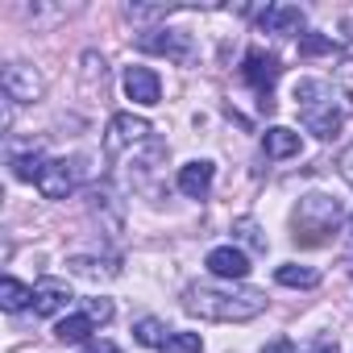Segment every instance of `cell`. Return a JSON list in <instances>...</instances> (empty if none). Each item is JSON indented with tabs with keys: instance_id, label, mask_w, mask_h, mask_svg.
Returning a JSON list of instances; mask_svg holds the SVG:
<instances>
[{
	"instance_id": "1",
	"label": "cell",
	"mask_w": 353,
	"mask_h": 353,
	"mask_svg": "<svg viewBox=\"0 0 353 353\" xmlns=\"http://www.w3.org/2000/svg\"><path fill=\"white\" fill-rule=\"evenodd\" d=\"M183 312L212 320V324H245L266 312V291L258 287H188L183 291Z\"/></svg>"
},
{
	"instance_id": "2",
	"label": "cell",
	"mask_w": 353,
	"mask_h": 353,
	"mask_svg": "<svg viewBox=\"0 0 353 353\" xmlns=\"http://www.w3.org/2000/svg\"><path fill=\"white\" fill-rule=\"evenodd\" d=\"M295 104H299V117H303V129L316 133L320 141L336 137L341 125H345V112L328 100V88L320 79H299L295 83Z\"/></svg>"
},
{
	"instance_id": "3",
	"label": "cell",
	"mask_w": 353,
	"mask_h": 353,
	"mask_svg": "<svg viewBox=\"0 0 353 353\" xmlns=\"http://www.w3.org/2000/svg\"><path fill=\"white\" fill-rule=\"evenodd\" d=\"M345 208L336 196H324V192H307L295 208V241L303 245H320L336 225H341Z\"/></svg>"
},
{
	"instance_id": "4",
	"label": "cell",
	"mask_w": 353,
	"mask_h": 353,
	"mask_svg": "<svg viewBox=\"0 0 353 353\" xmlns=\"http://www.w3.org/2000/svg\"><path fill=\"white\" fill-rule=\"evenodd\" d=\"M154 141V125L145 117H133V112H117L104 129V150L117 158V154H133L141 145Z\"/></svg>"
},
{
	"instance_id": "5",
	"label": "cell",
	"mask_w": 353,
	"mask_h": 353,
	"mask_svg": "<svg viewBox=\"0 0 353 353\" xmlns=\"http://www.w3.org/2000/svg\"><path fill=\"white\" fill-rule=\"evenodd\" d=\"M279 75H283V67H279V59L274 54H266L262 46H254V50H245V59H241V79L258 92V104L270 112L274 108V100H270V88L279 83Z\"/></svg>"
},
{
	"instance_id": "6",
	"label": "cell",
	"mask_w": 353,
	"mask_h": 353,
	"mask_svg": "<svg viewBox=\"0 0 353 353\" xmlns=\"http://www.w3.org/2000/svg\"><path fill=\"white\" fill-rule=\"evenodd\" d=\"M0 88H5V96L13 100V104H34V100H42V92H46V79H42V71L34 67V63H9L5 67V75H0Z\"/></svg>"
},
{
	"instance_id": "7",
	"label": "cell",
	"mask_w": 353,
	"mask_h": 353,
	"mask_svg": "<svg viewBox=\"0 0 353 353\" xmlns=\"http://www.w3.org/2000/svg\"><path fill=\"white\" fill-rule=\"evenodd\" d=\"M141 50H150V54H166V59H174V63H192V34H183V30H150V34H141Z\"/></svg>"
},
{
	"instance_id": "8",
	"label": "cell",
	"mask_w": 353,
	"mask_h": 353,
	"mask_svg": "<svg viewBox=\"0 0 353 353\" xmlns=\"http://www.w3.org/2000/svg\"><path fill=\"white\" fill-rule=\"evenodd\" d=\"M204 266H208L216 279H225V283H241V279L250 274V254L237 250V245H216V250H208Z\"/></svg>"
},
{
	"instance_id": "9",
	"label": "cell",
	"mask_w": 353,
	"mask_h": 353,
	"mask_svg": "<svg viewBox=\"0 0 353 353\" xmlns=\"http://www.w3.org/2000/svg\"><path fill=\"white\" fill-rule=\"evenodd\" d=\"M46 162H50V158H42V145H38V141H26V150H21L17 141L9 145V170H13V179H21V183H34V188H38Z\"/></svg>"
},
{
	"instance_id": "10",
	"label": "cell",
	"mask_w": 353,
	"mask_h": 353,
	"mask_svg": "<svg viewBox=\"0 0 353 353\" xmlns=\"http://www.w3.org/2000/svg\"><path fill=\"white\" fill-rule=\"evenodd\" d=\"M262 34H274V38H303V9L299 5H270L262 17H258Z\"/></svg>"
},
{
	"instance_id": "11",
	"label": "cell",
	"mask_w": 353,
	"mask_h": 353,
	"mask_svg": "<svg viewBox=\"0 0 353 353\" xmlns=\"http://www.w3.org/2000/svg\"><path fill=\"white\" fill-rule=\"evenodd\" d=\"M125 96H129L133 104H141V108H154V104L162 100V79H158V71H150V67H129V71H125Z\"/></svg>"
},
{
	"instance_id": "12",
	"label": "cell",
	"mask_w": 353,
	"mask_h": 353,
	"mask_svg": "<svg viewBox=\"0 0 353 353\" xmlns=\"http://www.w3.org/2000/svg\"><path fill=\"white\" fill-rule=\"evenodd\" d=\"M71 287H67V279H38L34 283V312L38 316H59V312H67L71 307Z\"/></svg>"
},
{
	"instance_id": "13",
	"label": "cell",
	"mask_w": 353,
	"mask_h": 353,
	"mask_svg": "<svg viewBox=\"0 0 353 353\" xmlns=\"http://www.w3.org/2000/svg\"><path fill=\"white\" fill-rule=\"evenodd\" d=\"M38 192L46 200H67L75 192V166L67 158H50L46 170H42V179H38Z\"/></svg>"
},
{
	"instance_id": "14",
	"label": "cell",
	"mask_w": 353,
	"mask_h": 353,
	"mask_svg": "<svg viewBox=\"0 0 353 353\" xmlns=\"http://www.w3.org/2000/svg\"><path fill=\"white\" fill-rule=\"evenodd\" d=\"M212 179H216V166L208 158H196V162H183L179 166V192L188 200H204L212 192Z\"/></svg>"
},
{
	"instance_id": "15",
	"label": "cell",
	"mask_w": 353,
	"mask_h": 353,
	"mask_svg": "<svg viewBox=\"0 0 353 353\" xmlns=\"http://www.w3.org/2000/svg\"><path fill=\"white\" fill-rule=\"evenodd\" d=\"M262 150H266V158L283 162V158H295V154L303 150V137H299L295 129H287V125H270L266 137H262Z\"/></svg>"
},
{
	"instance_id": "16",
	"label": "cell",
	"mask_w": 353,
	"mask_h": 353,
	"mask_svg": "<svg viewBox=\"0 0 353 353\" xmlns=\"http://www.w3.org/2000/svg\"><path fill=\"white\" fill-rule=\"evenodd\" d=\"M92 332H96V320H92L88 312L63 316V320H59V328H54V336H59L63 345H83V341H88Z\"/></svg>"
},
{
	"instance_id": "17",
	"label": "cell",
	"mask_w": 353,
	"mask_h": 353,
	"mask_svg": "<svg viewBox=\"0 0 353 353\" xmlns=\"http://www.w3.org/2000/svg\"><path fill=\"white\" fill-rule=\"evenodd\" d=\"M274 283H279V287H299V291H307V287H316V283H320V270H316V266L287 262V266H279V270H274Z\"/></svg>"
},
{
	"instance_id": "18",
	"label": "cell",
	"mask_w": 353,
	"mask_h": 353,
	"mask_svg": "<svg viewBox=\"0 0 353 353\" xmlns=\"http://www.w3.org/2000/svg\"><path fill=\"white\" fill-rule=\"evenodd\" d=\"M133 336H137V345H145V349H162L166 336H170V328H166L158 316H141V320L133 324Z\"/></svg>"
},
{
	"instance_id": "19",
	"label": "cell",
	"mask_w": 353,
	"mask_h": 353,
	"mask_svg": "<svg viewBox=\"0 0 353 353\" xmlns=\"http://www.w3.org/2000/svg\"><path fill=\"white\" fill-rule=\"evenodd\" d=\"M0 303L5 312H21L26 303H34V287H26L21 279H0Z\"/></svg>"
},
{
	"instance_id": "20",
	"label": "cell",
	"mask_w": 353,
	"mask_h": 353,
	"mask_svg": "<svg viewBox=\"0 0 353 353\" xmlns=\"http://www.w3.org/2000/svg\"><path fill=\"white\" fill-rule=\"evenodd\" d=\"M67 266H71L75 274H83V279H117V274H121L117 262H96V258H71Z\"/></svg>"
},
{
	"instance_id": "21",
	"label": "cell",
	"mask_w": 353,
	"mask_h": 353,
	"mask_svg": "<svg viewBox=\"0 0 353 353\" xmlns=\"http://www.w3.org/2000/svg\"><path fill=\"white\" fill-rule=\"evenodd\" d=\"M233 237H237L241 245H250L254 254H266V237H262V229H258L250 216H241V221L233 225Z\"/></svg>"
},
{
	"instance_id": "22",
	"label": "cell",
	"mask_w": 353,
	"mask_h": 353,
	"mask_svg": "<svg viewBox=\"0 0 353 353\" xmlns=\"http://www.w3.org/2000/svg\"><path fill=\"white\" fill-rule=\"evenodd\" d=\"M162 353H204V341H200V332H170Z\"/></svg>"
},
{
	"instance_id": "23",
	"label": "cell",
	"mask_w": 353,
	"mask_h": 353,
	"mask_svg": "<svg viewBox=\"0 0 353 353\" xmlns=\"http://www.w3.org/2000/svg\"><path fill=\"white\" fill-rule=\"evenodd\" d=\"M299 54H303V59L332 54V38H328V34H303V38H299Z\"/></svg>"
},
{
	"instance_id": "24",
	"label": "cell",
	"mask_w": 353,
	"mask_h": 353,
	"mask_svg": "<svg viewBox=\"0 0 353 353\" xmlns=\"http://www.w3.org/2000/svg\"><path fill=\"white\" fill-rule=\"evenodd\" d=\"M104 75H108V71H104V59H100V54H83V88H88V92H92L96 83L104 88Z\"/></svg>"
},
{
	"instance_id": "25",
	"label": "cell",
	"mask_w": 353,
	"mask_h": 353,
	"mask_svg": "<svg viewBox=\"0 0 353 353\" xmlns=\"http://www.w3.org/2000/svg\"><path fill=\"white\" fill-rule=\"evenodd\" d=\"M96 324H108L112 320V299H104V295H96V299H88V307H83Z\"/></svg>"
},
{
	"instance_id": "26",
	"label": "cell",
	"mask_w": 353,
	"mask_h": 353,
	"mask_svg": "<svg viewBox=\"0 0 353 353\" xmlns=\"http://www.w3.org/2000/svg\"><path fill=\"white\" fill-rule=\"evenodd\" d=\"M336 88L353 100V59H341L336 63Z\"/></svg>"
},
{
	"instance_id": "27",
	"label": "cell",
	"mask_w": 353,
	"mask_h": 353,
	"mask_svg": "<svg viewBox=\"0 0 353 353\" xmlns=\"http://www.w3.org/2000/svg\"><path fill=\"white\" fill-rule=\"evenodd\" d=\"M295 353H341V345H336L332 336H320V341H312V345H303V349H295Z\"/></svg>"
},
{
	"instance_id": "28",
	"label": "cell",
	"mask_w": 353,
	"mask_h": 353,
	"mask_svg": "<svg viewBox=\"0 0 353 353\" xmlns=\"http://www.w3.org/2000/svg\"><path fill=\"white\" fill-rule=\"evenodd\" d=\"M336 170H341V179L353 188V145H349V150H341V158H336Z\"/></svg>"
},
{
	"instance_id": "29",
	"label": "cell",
	"mask_w": 353,
	"mask_h": 353,
	"mask_svg": "<svg viewBox=\"0 0 353 353\" xmlns=\"http://www.w3.org/2000/svg\"><path fill=\"white\" fill-rule=\"evenodd\" d=\"M79 353H121V349H117L112 341H88V345H83Z\"/></svg>"
},
{
	"instance_id": "30",
	"label": "cell",
	"mask_w": 353,
	"mask_h": 353,
	"mask_svg": "<svg viewBox=\"0 0 353 353\" xmlns=\"http://www.w3.org/2000/svg\"><path fill=\"white\" fill-rule=\"evenodd\" d=\"M349 233H353V212H349Z\"/></svg>"
}]
</instances>
